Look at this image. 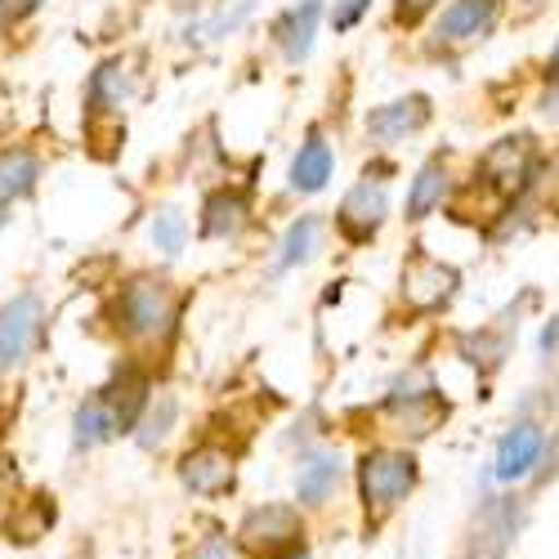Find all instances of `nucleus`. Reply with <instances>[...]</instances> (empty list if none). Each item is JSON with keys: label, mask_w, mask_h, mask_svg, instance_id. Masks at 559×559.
I'll return each instance as SVG.
<instances>
[{"label": "nucleus", "mask_w": 559, "mask_h": 559, "mask_svg": "<svg viewBox=\"0 0 559 559\" xmlns=\"http://www.w3.org/2000/svg\"><path fill=\"white\" fill-rule=\"evenodd\" d=\"M179 318V292L170 277L157 273H134L112 296V328L130 345H157L175 332Z\"/></svg>", "instance_id": "obj_1"}, {"label": "nucleus", "mask_w": 559, "mask_h": 559, "mask_svg": "<svg viewBox=\"0 0 559 559\" xmlns=\"http://www.w3.org/2000/svg\"><path fill=\"white\" fill-rule=\"evenodd\" d=\"M421 484V465L403 448H367L358 456V497L367 515H390Z\"/></svg>", "instance_id": "obj_2"}, {"label": "nucleus", "mask_w": 559, "mask_h": 559, "mask_svg": "<svg viewBox=\"0 0 559 559\" xmlns=\"http://www.w3.org/2000/svg\"><path fill=\"white\" fill-rule=\"evenodd\" d=\"M238 546L251 559H296L305 555V520L300 506L287 501H264L255 510H247L238 524Z\"/></svg>", "instance_id": "obj_3"}, {"label": "nucleus", "mask_w": 559, "mask_h": 559, "mask_svg": "<svg viewBox=\"0 0 559 559\" xmlns=\"http://www.w3.org/2000/svg\"><path fill=\"white\" fill-rule=\"evenodd\" d=\"M461 287V273L430 255L426 247H412V255L403 260V277H399V292H403V305L416 309V313H435L443 309Z\"/></svg>", "instance_id": "obj_4"}, {"label": "nucleus", "mask_w": 559, "mask_h": 559, "mask_svg": "<svg viewBox=\"0 0 559 559\" xmlns=\"http://www.w3.org/2000/svg\"><path fill=\"white\" fill-rule=\"evenodd\" d=\"M45 332V305L36 292H19L0 305V377L19 371Z\"/></svg>", "instance_id": "obj_5"}, {"label": "nucleus", "mask_w": 559, "mask_h": 559, "mask_svg": "<svg viewBox=\"0 0 559 559\" xmlns=\"http://www.w3.org/2000/svg\"><path fill=\"white\" fill-rule=\"evenodd\" d=\"M385 215H390L385 183H381V179L371 183V175H362L354 189L341 198V206H336V228H341V238H345L349 247H367V242L381 233Z\"/></svg>", "instance_id": "obj_6"}, {"label": "nucleus", "mask_w": 559, "mask_h": 559, "mask_svg": "<svg viewBox=\"0 0 559 559\" xmlns=\"http://www.w3.org/2000/svg\"><path fill=\"white\" fill-rule=\"evenodd\" d=\"M533 179V134H506L497 139V144L484 153L479 162V183H488V189L515 198L528 189Z\"/></svg>", "instance_id": "obj_7"}, {"label": "nucleus", "mask_w": 559, "mask_h": 559, "mask_svg": "<svg viewBox=\"0 0 559 559\" xmlns=\"http://www.w3.org/2000/svg\"><path fill=\"white\" fill-rule=\"evenodd\" d=\"M238 479V465H233V452H224L219 443H198L179 456V484L193 497H224Z\"/></svg>", "instance_id": "obj_8"}, {"label": "nucleus", "mask_w": 559, "mask_h": 559, "mask_svg": "<svg viewBox=\"0 0 559 559\" xmlns=\"http://www.w3.org/2000/svg\"><path fill=\"white\" fill-rule=\"evenodd\" d=\"M542 448H546V435L537 421H515L501 443H497V461H492V479L501 484H520L528 479L537 465H542Z\"/></svg>", "instance_id": "obj_9"}, {"label": "nucleus", "mask_w": 559, "mask_h": 559, "mask_svg": "<svg viewBox=\"0 0 559 559\" xmlns=\"http://www.w3.org/2000/svg\"><path fill=\"white\" fill-rule=\"evenodd\" d=\"M426 126H430V99L426 95H403L394 104H381V108L367 112V139L381 148L403 144L407 134L426 130Z\"/></svg>", "instance_id": "obj_10"}, {"label": "nucleus", "mask_w": 559, "mask_h": 559, "mask_svg": "<svg viewBox=\"0 0 559 559\" xmlns=\"http://www.w3.org/2000/svg\"><path fill=\"white\" fill-rule=\"evenodd\" d=\"M104 394V403H108V412H112V426H117V435H134V426H139V416H144V407H148V399H153V381H148V371L144 367H121L117 377H112V385L108 390H99Z\"/></svg>", "instance_id": "obj_11"}, {"label": "nucleus", "mask_w": 559, "mask_h": 559, "mask_svg": "<svg viewBox=\"0 0 559 559\" xmlns=\"http://www.w3.org/2000/svg\"><path fill=\"white\" fill-rule=\"evenodd\" d=\"M501 5L497 0H452V5L435 19V40L439 45H471L484 40L497 23Z\"/></svg>", "instance_id": "obj_12"}, {"label": "nucleus", "mask_w": 559, "mask_h": 559, "mask_svg": "<svg viewBox=\"0 0 559 559\" xmlns=\"http://www.w3.org/2000/svg\"><path fill=\"white\" fill-rule=\"evenodd\" d=\"M520 524H524V506H520V497H492V501L479 510L475 550H484L488 559H501L506 546L520 537Z\"/></svg>", "instance_id": "obj_13"}, {"label": "nucleus", "mask_w": 559, "mask_h": 559, "mask_svg": "<svg viewBox=\"0 0 559 559\" xmlns=\"http://www.w3.org/2000/svg\"><path fill=\"white\" fill-rule=\"evenodd\" d=\"M318 23H322V0H296L292 10L277 14L273 40H277V50L287 55V63H305V59H309L313 36H318Z\"/></svg>", "instance_id": "obj_14"}, {"label": "nucleus", "mask_w": 559, "mask_h": 559, "mask_svg": "<svg viewBox=\"0 0 559 559\" xmlns=\"http://www.w3.org/2000/svg\"><path fill=\"white\" fill-rule=\"evenodd\" d=\"M332 170H336V157H332V144L322 139L318 130H309L305 134V144H300V153L292 157V193H305V198H313V193H322L328 189V179H332Z\"/></svg>", "instance_id": "obj_15"}, {"label": "nucleus", "mask_w": 559, "mask_h": 559, "mask_svg": "<svg viewBox=\"0 0 559 559\" xmlns=\"http://www.w3.org/2000/svg\"><path fill=\"white\" fill-rule=\"evenodd\" d=\"M251 215V202L242 189H211L206 202H202V238H233V233H242Z\"/></svg>", "instance_id": "obj_16"}, {"label": "nucleus", "mask_w": 559, "mask_h": 559, "mask_svg": "<svg viewBox=\"0 0 559 559\" xmlns=\"http://www.w3.org/2000/svg\"><path fill=\"white\" fill-rule=\"evenodd\" d=\"M341 475H345V465L336 452H313L296 475V501L300 506H328V497L341 488Z\"/></svg>", "instance_id": "obj_17"}, {"label": "nucleus", "mask_w": 559, "mask_h": 559, "mask_svg": "<svg viewBox=\"0 0 559 559\" xmlns=\"http://www.w3.org/2000/svg\"><path fill=\"white\" fill-rule=\"evenodd\" d=\"M36 179H40V157L27 144H10L0 148V202H19L36 193Z\"/></svg>", "instance_id": "obj_18"}, {"label": "nucleus", "mask_w": 559, "mask_h": 559, "mask_svg": "<svg viewBox=\"0 0 559 559\" xmlns=\"http://www.w3.org/2000/svg\"><path fill=\"white\" fill-rule=\"evenodd\" d=\"M443 198H448V166H443V157H430L407 189V219L421 224L426 215H435L443 206Z\"/></svg>", "instance_id": "obj_19"}, {"label": "nucleus", "mask_w": 559, "mask_h": 559, "mask_svg": "<svg viewBox=\"0 0 559 559\" xmlns=\"http://www.w3.org/2000/svg\"><path fill=\"white\" fill-rule=\"evenodd\" d=\"M112 435H117V426H112V412H108L104 394H90L72 416V452H95Z\"/></svg>", "instance_id": "obj_20"}, {"label": "nucleus", "mask_w": 559, "mask_h": 559, "mask_svg": "<svg viewBox=\"0 0 559 559\" xmlns=\"http://www.w3.org/2000/svg\"><path fill=\"white\" fill-rule=\"evenodd\" d=\"M461 358L465 362H475L479 371H497L510 354V328L501 322V328H479V332H465L461 341Z\"/></svg>", "instance_id": "obj_21"}, {"label": "nucleus", "mask_w": 559, "mask_h": 559, "mask_svg": "<svg viewBox=\"0 0 559 559\" xmlns=\"http://www.w3.org/2000/svg\"><path fill=\"white\" fill-rule=\"evenodd\" d=\"M318 238H322V215H300V219L287 228L283 247H277V273H287V269H296V264H309L313 251H318Z\"/></svg>", "instance_id": "obj_22"}, {"label": "nucleus", "mask_w": 559, "mask_h": 559, "mask_svg": "<svg viewBox=\"0 0 559 559\" xmlns=\"http://www.w3.org/2000/svg\"><path fill=\"white\" fill-rule=\"evenodd\" d=\"M50 524H55V497H32V501H23L19 510H14V520H10V542H36V537H45L50 533Z\"/></svg>", "instance_id": "obj_23"}, {"label": "nucleus", "mask_w": 559, "mask_h": 559, "mask_svg": "<svg viewBox=\"0 0 559 559\" xmlns=\"http://www.w3.org/2000/svg\"><path fill=\"white\" fill-rule=\"evenodd\" d=\"M175 416H179V403H175V394H157V399H148V407H144V416H139V426H134V439H139V448H157L166 435H170V426H175Z\"/></svg>", "instance_id": "obj_24"}, {"label": "nucleus", "mask_w": 559, "mask_h": 559, "mask_svg": "<svg viewBox=\"0 0 559 559\" xmlns=\"http://www.w3.org/2000/svg\"><path fill=\"white\" fill-rule=\"evenodd\" d=\"M126 99V63L112 59L90 76V112H112Z\"/></svg>", "instance_id": "obj_25"}, {"label": "nucleus", "mask_w": 559, "mask_h": 559, "mask_svg": "<svg viewBox=\"0 0 559 559\" xmlns=\"http://www.w3.org/2000/svg\"><path fill=\"white\" fill-rule=\"evenodd\" d=\"M183 242H189V219H183L175 206H162L153 215V247L166 251V255H179Z\"/></svg>", "instance_id": "obj_26"}, {"label": "nucleus", "mask_w": 559, "mask_h": 559, "mask_svg": "<svg viewBox=\"0 0 559 559\" xmlns=\"http://www.w3.org/2000/svg\"><path fill=\"white\" fill-rule=\"evenodd\" d=\"M251 10H255L251 0H242V5L233 10V14H228V10H224V14H215V19H211V23L202 27V32H206V40H215V36H228V32H238V27H242V23L251 19Z\"/></svg>", "instance_id": "obj_27"}, {"label": "nucleus", "mask_w": 559, "mask_h": 559, "mask_svg": "<svg viewBox=\"0 0 559 559\" xmlns=\"http://www.w3.org/2000/svg\"><path fill=\"white\" fill-rule=\"evenodd\" d=\"M371 10V0H336L332 5V27L336 32H349V27H358V19Z\"/></svg>", "instance_id": "obj_28"}, {"label": "nucleus", "mask_w": 559, "mask_h": 559, "mask_svg": "<svg viewBox=\"0 0 559 559\" xmlns=\"http://www.w3.org/2000/svg\"><path fill=\"white\" fill-rule=\"evenodd\" d=\"M542 117L559 121V68H546V95H542Z\"/></svg>", "instance_id": "obj_29"}, {"label": "nucleus", "mask_w": 559, "mask_h": 559, "mask_svg": "<svg viewBox=\"0 0 559 559\" xmlns=\"http://www.w3.org/2000/svg\"><path fill=\"white\" fill-rule=\"evenodd\" d=\"M40 0H0V23H19L27 14H36Z\"/></svg>", "instance_id": "obj_30"}, {"label": "nucleus", "mask_w": 559, "mask_h": 559, "mask_svg": "<svg viewBox=\"0 0 559 559\" xmlns=\"http://www.w3.org/2000/svg\"><path fill=\"white\" fill-rule=\"evenodd\" d=\"M193 559H233V546H228V537H206L193 550Z\"/></svg>", "instance_id": "obj_31"}, {"label": "nucleus", "mask_w": 559, "mask_h": 559, "mask_svg": "<svg viewBox=\"0 0 559 559\" xmlns=\"http://www.w3.org/2000/svg\"><path fill=\"white\" fill-rule=\"evenodd\" d=\"M439 5V0H403V5H399V23H416V19H421L426 10H435Z\"/></svg>", "instance_id": "obj_32"}, {"label": "nucleus", "mask_w": 559, "mask_h": 559, "mask_svg": "<svg viewBox=\"0 0 559 559\" xmlns=\"http://www.w3.org/2000/svg\"><path fill=\"white\" fill-rule=\"evenodd\" d=\"M537 349H542L546 358H550V354L559 349V318H550L546 328H542V341H537Z\"/></svg>", "instance_id": "obj_33"}, {"label": "nucleus", "mask_w": 559, "mask_h": 559, "mask_svg": "<svg viewBox=\"0 0 559 559\" xmlns=\"http://www.w3.org/2000/svg\"><path fill=\"white\" fill-rule=\"evenodd\" d=\"M542 461H546V475H559V435H550V443L542 448Z\"/></svg>", "instance_id": "obj_34"}, {"label": "nucleus", "mask_w": 559, "mask_h": 559, "mask_svg": "<svg viewBox=\"0 0 559 559\" xmlns=\"http://www.w3.org/2000/svg\"><path fill=\"white\" fill-rule=\"evenodd\" d=\"M5 224H10V206H5V202H0V228H5Z\"/></svg>", "instance_id": "obj_35"}, {"label": "nucleus", "mask_w": 559, "mask_h": 559, "mask_svg": "<svg viewBox=\"0 0 559 559\" xmlns=\"http://www.w3.org/2000/svg\"><path fill=\"white\" fill-rule=\"evenodd\" d=\"M5 484H10V471H5V465H0V492H5Z\"/></svg>", "instance_id": "obj_36"}, {"label": "nucleus", "mask_w": 559, "mask_h": 559, "mask_svg": "<svg viewBox=\"0 0 559 559\" xmlns=\"http://www.w3.org/2000/svg\"><path fill=\"white\" fill-rule=\"evenodd\" d=\"M465 559H488V555H484V550H475V546H471V555H465Z\"/></svg>", "instance_id": "obj_37"}, {"label": "nucleus", "mask_w": 559, "mask_h": 559, "mask_svg": "<svg viewBox=\"0 0 559 559\" xmlns=\"http://www.w3.org/2000/svg\"><path fill=\"white\" fill-rule=\"evenodd\" d=\"M175 5H202V0H175Z\"/></svg>", "instance_id": "obj_38"}, {"label": "nucleus", "mask_w": 559, "mask_h": 559, "mask_svg": "<svg viewBox=\"0 0 559 559\" xmlns=\"http://www.w3.org/2000/svg\"><path fill=\"white\" fill-rule=\"evenodd\" d=\"M555 403H559V381H555Z\"/></svg>", "instance_id": "obj_39"}, {"label": "nucleus", "mask_w": 559, "mask_h": 559, "mask_svg": "<svg viewBox=\"0 0 559 559\" xmlns=\"http://www.w3.org/2000/svg\"><path fill=\"white\" fill-rule=\"evenodd\" d=\"M68 559H85V555H68Z\"/></svg>", "instance_id": "obj_40"}, {"label": "nucleus", "mask_w": 559, "mask_h": 559, "mask_svg": "<svg viewBox=\"0 0 559 559\" xmlns=\"http://www.w3.org/2000/svg\"><path fill=\"white\" fill-rule=\"evenodd\" d=\"M296 559H309V555H296Z\"/></svg>", "instance_id": "obj_41"}, {"label": "nucleus", "mask_w": 559, "mask_h": 559, "mask_svg": "<svg viewBox=\"0 0 559 559\" xmlns=\"http://www.w3.org/2000/svg\"><path fill=\"white\" fill-rule=\"evenodd\" d=\"M528 5H537V0H528Z\"/></svg>", "instance_id": "obj_42"}]
</instances>
